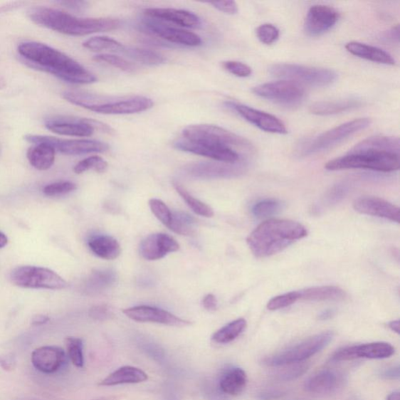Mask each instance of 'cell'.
I'll list each match as a JSON object with an SVG mask.
<instances>
[{
    "label": "cell",
    "instance_id": "1",
    "mask_svg": "<svg viewBox=\"0 0 400 400\" xmlns=\"http://www.w3.org/2000/svg\"><path fill=\"white\" fill-rule=\"evenodd\" d=\"M19 53L31 68L46 72L72 84L89 85L98 78L78 62L46 44L38 42L21 43Z\"/></svg>",
    "mask_w": 400,
    "mask_h": 400
},
{
    "label": "cell",
    "instance_id": "2",
    "mask_svg": "<svg viewBox=\"0 0 400 400\" xmlns=\"http://www.w3.org/2000/svg\"><path fill=\"white\" fill-rule=\"evenodd\" d=\"M307 236L302 223L287 219L263 221L248 236L246 242L258 258L270 257Z\"/></svg>",
    "mask_w": 400,
    "mask_h": 400
},
{
    "label": "cell",
    "instance_id": "3",
    "mask_svg": "<svg viewBox=\"0 0 400 400\" xmlns=\"http://www.w3.org/2000/svg\"><path fill=\"white\" fill-rule=\"evenodd\" d=\"M29 19L36 25L58 33L84 36L115 30L120 21L114 19H78L65 11L48 7H35L28 11Z\"/></svg>",
    "mask_w": 400,
    "mask_h": 400
},
{
    "label": "cell",
    "instance_id": "4",
    "mask_svg": "<svg viewBox=\"0 0 400 400\" xmlns=\"http://www.w3.org/2000/svg\"><path fill=\"white\" fill-rule=\"evenodd\" d=\"M399 154L371 149L350 150L348 154L335 158L325 164L329 171L368 169L393 172L399 169Z\"/></svg>",
    "mask_w": 400,
    "mask_h": 400
},
{
    "label": "cell",
    "instance_id": "5",
    "mask_svg": "<svg viewBox=\"0 0 400 400\" xmlns=\"http://www.w3.org/2000/svg\"><path fill=\"white\" fill-rule=\"evenodd\" d=\"M271 75L299 85L325 87L333 84L338 78L335 71L321 68L307 67L291 63H277L269 68Z\"/></svg>",
    "mask_w": 400,
    "mask_h": 400
},
{
    "label": "cell",
    "instance_id": "6",
    "mask_svg": "<svg viewBox=\"0 0 400 400\" xmlns=\"http://www.w3.org/2000/svg\"><path fill=\"white\" fill-rule=\"evenodd\" d=\"M333 336L332 332H325L312 336L298 345L265 357L263 359V364L268 367H278L303 362L329 345Z\"/></svg>",
    "mask_w": 400,
    "mask_h": 400
},
{
    "label": "cell",
    "instance_id": "7",
    "mask_svg": "<svg viewBox=\"0 0 400 400\" xmlns=\"http://www.w3.org/2000/svg\"><path fill=\"white\" fill-rule=\"evenodd\" d=\"M11 283L23 289L65 290L68 283L53 270L36 266H21L11 273Z\"/></svg>",
    "mask_w": 400,
    "mask_h": 400
},
{
    "label": "cell",
    "instance_id": "8",
    "mask_svg": "<svg viewBox=\"0 0 400 400\" xmlns=\"http://www.w3.org/2000/svg\"><path fill=\"white\" fill-rule=\"evenodd\" d=\"M371 123L370 118H358L335 127L304 143L302 154L309 156L333 148L350 136L367 129Z\"/></svg>",
    "mask_w": 400,
    "mask_h": 400
},
{
    "label": "cell",
    "instance_id": "9",
    "mask_svg": "<svg viewBox=\"0 0 400 400\" xmlns=\"http://www.w3.org/2000/svg\"><path fill=\"white\" fill-rule=\"evenodd\" d=\"M186 140L207 142L228 147H240L251 150L252 144L247 140L222 127L211 125H190L183 130Z\"/></svg>",
    "mask_w": 400,
    "mask_h": 400
},
{
    "label": "cell",
    "instance_id": "10",
    "mask_svg": "<svg viewBox=\"0 0 400 400\" xmlns=\"http://www.w3.org/2000/svg\"><path fill=\"white\" fill-rule=\"evenodd\" d=\"M25 140L31 143H45L56 151L65 155L75 156L93 153H104L110 147L108 144L90 140H61L47 135H27Z\"/></svg>",
    "mask_w": 400,
    "mask_h": 400
},
{
    "label": "cell",
    "instance_id": "11",
    "mask_svg": "<svg viewBox=\"0 0 400 400\" xmlns=\"http://www.w3.org/2000/svg\"><path fill=\"white\" fill-rule=\"evenodd\" d=\"M253 93L260 98L285 107L298 106L306 97V91L302 85L285 80L256 86Z\"/></svg>",
    "mask_w": 400,
    "mask_h": 400
},
{
    "label": "cell",
    "instance_id": "12",
    "mask_svg": "<svg viewBox=\"0 0 400 400\" xmlns=\"http://www.w3.org/2000/svg\"><path fill=\"white\" fill-rule=\"evenodd\" d=\"M45 126L53 133L74 137H90L95 130L107 133L114 132L107 125L95 120L73 117H52L47 120Z\"/></svg>",
    "mask_w": 400,
    "mask_h": 400
},
{
    "label": "cell",
    "instance_id": "13",
    "mask_svg": "<svg viewBox=\"0 0 400 400\" xmlns=\"http://www.w3.org/2000/svg\"><path fill=\"white\" fill-rule=\"evenodd\" d=\"M174 147L181 151L211 158L223 164H234L240 159L239 154L233 148L216 144L185 140L175 142Z\"/></svg>",
    "mask_w": 400,
    "mask_h": 400
},
{
    "label": "cell",
    "instance_id": "14",
    "mask_svg": "<svg viewBox=\"0 0 400 400\" xmlns=\"http://www.w3.org/2000/svg\"><path fill=\"white\" fill-rule=\"evenodd\" d=\"M142 28L149 35L167 40L172 43L187 46H198L202 44V39L191 31L176 28L165 23L149 18L142 21Z\"/></svg>",
    "mask_w": 400,
    "mask_h": 400
},
{
    "label": "cell",
    "instance_id": "15",
    "mask_svg": "<svg viewBox=\"0 0 400 400\" xmlns=\"http://www.w3.org/2000/svg\"><path fill=\"white\" fill-rule=\"evenodd\" d=\"M154 105L149 98L132 95V97H107L102 105L94 110L95 113L111 115H133L147 111Z\"/></svg>",
    "mask_w": 400,
    "mask_h": 400
},
{
    "label": "cell",
    "instance_id": "16",
    "mask_svg": "<svg viewBox=\"0 0 400 400\" xmlns=\"http://www.w3.org/2000/svg\"><path fill=\"white\" fill-rule=\"evenodd\" d=\"M395 351V348L388 342H371L340 349L332 355L331 361L341 362L358 358L386 359L393 356Z\"/></svg>",
    "mask_w": 400,
    "mask_h": 400
},
{
    "label": "cell",
    "instance_id": "17",
    "mask_svg": "<svg viewBox=\"0 0 400 400\" xmlns=\"http://www.w3.org/2000/svg\"><path fill=\"white\" fill-rule=\"evenodd\" d=\"M227 107L233 110L246 122L258 127L262 131L279 135L288 133L285 125L277 117L251 107L233 102H227Z\"/></svg>",
    "mask_w": 400,
    "mask_h": 400
},
{
    "label": "cell",
    "instance_id": "18",
    "mask_svg": "<svg viewBox=\"0 0 400 400\" xmlns=\"http://www.w3.org/2000/svg\"><path fill=\"white\" fill-rule=\"evenodd\" d=\"M124 315L135 322L156 323L172 327H186L191 325L187 320L175 316L167 310L149 307L137 306L123 310Z\"/></svg>",
    "mask_w": 400,
    "mask_h": 400
},
{
    "label": "cell",
    "instance_id": "19",
    "mask_svg": "<svg viewBox=\"0 0 400 400\" xmlns=\"http://www.w3.org/2000/svg\"><path fill=\"white\" fill-rule=\"evenodd\" d=\"M340 14L333 7L326 5H314L307 13L305 25L307 35L312 37L322 36L337 23Z\"/></svg>",
    "mask_w": 400,
    "mask_h": 400
},
{
    "label": "cell",
    "instance_id": "20",
    "mask_svg": "<svg viewBox=\"0 0 400 400\" xmlns=\"http://www.w3.org/2000/svg\"><path fill=\"white\" fill-rule=\"evenodd\" d=\"M179 248V244L172 236L164 233H156L142 240L140 251L144 259L157 260L164 258L168 253L178 251Z\"/></svg>",
    "mask_w": 400,
    "mask_h": 400
},
{
    "label": "cell",
    "instance_id": "21",
    "mask_svg": "<svg viewBox=\"0 0 400 400\" xmlns=\"http://www.w3.org/2000/svg\"><path fill=\"white\" fill-rule=\"evenodd\" d=\"M354 208L359 214L386 219L396 223L400 220L399 206L378 197H361L355 200Z\"/></svg>",
    "mask_w": 400,
    "mask_h": 400
},
{
    "label": "cell",
    "instance_id": "22",
    "mask_svg": "<svg viewBox=\"0 0 400 400\" xmlns=\"http://www.w3.org/2000/svg\"><path fill=\"white\" fill-rule=\"evenodd\" d=\"M66 359L65 352L62 348L46 346L36 349L31 354V361L36 370L51 374L58 372Z\"/></svg>",
    "mask_w": 400,
    "mask_h": 400
},
{
    "label": "cell",
    "instance_id": "23",
    "mask_svg": "<svg viewBox=\"0 0 400 400\" xmlns=\"http://www.w3.org/2000/svg\"><path fill=\"white\" fill-rule=\"evenodd\" d=\"M148 18L164 21L189 28L201 27V20L194 13L171 8H149L145 11Z\"/></svg>",
    "mask_w": 400,
    "mask_h": 400
},
{
    "label": "cell",
    "instance_id": "24",
    "mask_svg": "<svg viewBox=\"0 0 400 400\" xmlns=\"http://www.w3.org/2000/svg\"><path fill=\"white\" fill-rule=\"evenodd\" d=\"M345 379L342 374L326 369L319 372L306 382V390L311 394H331L341 389Z\"/></svg>",
    "mask_w": 400,
    "mask_h": 400
},
{
    "label": "cell",
    "instance_id": "25",
    "mask_svg": "<svg viewBox=\"0 0 400 400\" xmlns=\"http://www.w3.org/2000/svg\"><path fill=\"white\" fill-rule=\"evenodd\" d=\"M347 51L356 57L381 65L394 66L396 61L391 56L378 47L359 42H350L346 45Z\"/></svg>",
    "mask_w": 400,
    "mask_h": 400
},
{
    "label": "cell",
    "instance_id": "26",
    "mask_svg": "<svg viewBox=\"0 0 400 400\" xmlns=\"http://www.w3.org/2000/svg\"><path fill=\"white\" fill-rule=\"evenodd\" d=\"M148 379L147 374L140 368L125 366L109 374L99 383V386H115L125 384H137L146 381Z\"/></svg>",
    "mask_w": 400,
    "mask_h": 400
},
{
    "label": "cell",
    "instance_id": "27",
    "mask_svg": "<svg viewBox=\"0 0 400 400\" xmlns=\"http://www.w3.org/2000/svg\"><path fill=\"white\" fill-rule=\"evenodd\" d=\"M247 385V375L242 368L233 367L223 372L219 381L223 394L237 396L243 393Z\"/></svg>",
    "mask_w": 400,
    "mask_h": 400
},
{
    "label": "cell",
    "instance_id": "28",
    "mask_svg": "<svg viewBox=\"0 0 400 400\" xmlns=\"http://www.w3.org/2000/svg\"><path fill=\"white\" fill-rule=\"evenodd\" d=\"M88 245L95 256L103 260H115L122 253L121 246L117 240L106 235L93 236Z\"/></svg>",
    "mask_w": 400,
    "mask_h": 400
},
{
    "label": "cell",
    "instance_id": "29",
    "mask_svg": "<svg viewBox=\"0 0 400 400\" xmlns=\"http://www.w3.org/2000/svg\"><path fill=\"white\" fill-rule=\"evenodd\" d=\"M362 106V101L347 99L339 101L317 102L310 107L311 114L317 116L335 115L351 111Z\"/></svg>",
    "mask_w": 400,
    "mask_h": 400
},
{
    "label": "cell",
    "instance_id": "30",
    "mask_svg": "<svg viewBox=\"0 0 400 400\" xmlns=\"http://www.w3.org/2000/svg\"><path fill=\"white\" fill-rule=\"evenodd\" d=\"M299 294L300 300L307 301H340L347 297L345 291L334 285L312 287L300 291Z\"/></svg>",
    "mask_w": 400,
    "mask_h": 400
},
{
    "label": "cell",
    "instance_id": "31",
    "mask_svg": "<svg viewBox=\"0 0 400 400\" xmlns=\"http://www.w3.org/2000/svg\"><path fill=\"white\" fill-rule=\"evenodd\" d=\"M27 157L30 164L36 169L46 171L54 164L56 150L48 144H36V146L28 149Z\"/></svg>",
    "mask_w": 400,
    "mask_h": 400
},
{
    "label": "cell",
    "instance_id": "32",
    "mask_svg": "<svg viewBox=\"0 0 400 400\" xmlns=\"http://www.w3.org/2000/svg\"><path fill=\"white\" fill-rule=\"evenodd\" d=\"M371 149L399 154V140L388 136H374L357 144L352 150Z\"/></svg>",
    "mask_w": 400,
    "mask_h": 400
},
{
    "label": "cell",
    "instance_id": "33",
    "mask_svg": "<svg viewBox=\"0 0 400 400\" xmlns=\"http://www.w3.org/2000/svg\"><path fill=\"white\" fill-rule=\"evenodd\" d=\"M122 53L127 58L141 63L144 65L159 66L163 65L166 61V59L162 54L138 47H127L125 46Z\"/></svg>",
    "mask_w": 400,
    "mask_h": 400
},
{
    "label": "cell",
    "instance_id": "34",
    "mask_svg": "<svg viewBox=\"0 0 400 400\" xmlns=\"http://www.w3.org/2000/svg\"><path fill=\"white\" fill-rule=\"evenodd\" d=\"M242 170L243 167L212 163L191 165L189 168V172L199 176L233 175L241 172Z\"/></svg>",
    "mask_w": 400,
    "mask_h": 400
},
{
    "label": "cell",
    "instance_id": "35",
    "mask_svg": "<svg viewBox=\"0 0 400 400\" xmlns=\"http://www.w3.org/2000/svg\"><path fill=\"white\" fill-rule=\"evenodd\" d=\"M244 318H238L221 327L212 336V340L219 344H227L236 340L246 329Z\"/></svg>",
    "mask_w": 400,
    "mask_h": 400
},
{
    "label": "cell",
    "instance_id": "36",
    "mask_svg": "<svg viewBox=\"0 0 400 400\" xmlns=\"http://www.w3.org/2000/svg\"><path fill=\"white\" fill-rule=\"evenodd\" d=\"M173 186L176 191H177V193L184 199V201L187 204L190 209L195 214L205 218L213 217L214 213L210 206H208L202 201H200L199 199L191 196L186 189L181 185L180 183L174 181Z\"/></svg>",
    "mask_w": 400,
    "mask_h": 400
},
{
    "label": "cell",
    "instance_id": "37",
    "mask_svg": "<svg viewBox=\"0 0 400 400\" xmlns=\"http://www.w3.org/2000/svg\"><path fill=\"white\" fill-rule=\"evenodd\" d=\"M83 46L93 51H110L122 53L125 46L117 40L107 36H95L87 39Z\"/></svg>",
    "mask_w": 400,
    "mask_h": 400
},
{
    "label": "cell",
    "instance_id": "38",
    "mask_svg": "<svg viewBox=\"0 0 400 400\" xmlns=\"http://www.w3.org/2000/svg\"><path fill=\"white\" fill-rule=\"evenodd\" d=\"M194 219L183 213L173 214L171 225L168 228L181 236H191L195 233Z\"/></svg>",
    "mask_w": 400,
    "mask_h": 400
},
{
    "label": "cell",
    "instance_id": "39",
    "mask_svg": "<svg viewBox=\"0 0 400 400\" xmlns=\"http://www.w3.org/2000/svg\"><path fill=\"white\" fill-rule=\"evenodd\" d=\"M65 345L71 363L78 368L83 367L85 361L83 340L77 337H67Z\"/></svg>",
    "mask_w": 400,
    "mask_h": 400
},
{
    "label": "cell",
    "instance_id": "40",
    "mask_svg": "<svg viewBox=\"0 0 400 400\" xmlns=\"http://www.w3.org/2000/svg\"><path fill=\"white\" fill-rule=\"evenodd\" d=\"M108 164L105 159L98 156H93L83 159L74 167L75 174H80L88 171H95L98 173H103L107 170Z\"/></svg>",
    "mask_w": 400,
    "mask_h": 400
},
{
    "label": "cell",
    "instance_id": "41",
    "mask_svg": "<svg viewBox=\"0 0 400 400\" xmlns=\"http://www.w3.org/2000/svg\"><path fill=\"white\" fill-rule=\"evenodd\" d=\"M93 60L97 62L107 63L108 65L127 72V73H132V72L136 70V67L132 63L123 58L118 57V56L102 53L95 56Z\"/></svg>",
    "mask_w": 400,
    "mask_h": 400
},
{
    "label": "cell",
    "instance_id": "42",
    "mask_svg": "<svg viewBox=\"0 0 400 400\" xmlns=\"http://www.w3.org/2000/svg\"><path fill=\"white\" fill-rule=\"evenodd\" d=\"M282 209L281 203L275 199H266L256 204L252 212L255 217L265 219L278 214Z\"/></svg>",
    "mask_w": 400,
    "mask_h": 400
},
{
    "label": "cell",
    "instance_id": "43",
    "mask_svg": "<svg viewBox=\"0 0 400 400\" xmlns=\"http://www.w3.org/2000/svg\"><path fill=\"white\" fill-rule=\"evenodd\" d=\"M150 210L156 216V218L162 222L167 228L170 226L173 213L169 208L162 200L152 199L149 202Z\"/></svg>",
    "mask_w": 400,
    "mask_h": 400
},
{
    "label": "cell",
    "instance_id": "44",
    "mask_svg": "<svg viewBox=\"0 0 400 400\" xmlns=\"http://www.w3.org/2000/svg\"><path fill=\"white\" fill-rule=\"evenodd\" d=\"M300 300L299 292H291L277 295L272 298L267 305L269 310H278L293 305V303Z\"/></svg>",
    "mask_w": 400,
    "mask_h": 400
},
{
    "label": "cell",
    "instance_id": "45",
    "mask_svg": "<svg viewBox=\"0 0 400 400\" xmlns=\"http://www.w3.org/2000/svg\"><path fill=\"white\" fill-rule=\"evenodd\" d=\"M77 186L71 181H58L44 187L43 194L47 196L66 195L76 190Z\"/></svg>",
    "mask_w": 400,
    "mask_h": 400
},
{
    "label": "cell",
    "instance_id": "46",
    "mask_svg": "<svg viewBox=\"0 0 400 400\" xmlns=\"http://www.w3.org/2000/svg\"><path fill=\"white\" fill-rule=\"evenodd\" d=\"M256 34L262 43L272 45L279 38V30L271 23H265L256 30Z\"/></svg>",
    "mask_w": 400,
    "mask_h": 400
},
{
    "label": "cell",
    "instance_id": "47",
    "mask_svg": "<svg viewBox=\"0 0 400 400\" xmlns=\"http://www.w3.org/2000/svg\"><path fill=\"white\" fill-rule=\"evenodd\" d=\"M281 373L279 374L278 378L283 381H293L297 379L303 374L307 372L309 365L307 364L300 362L297 364H289Z\"/></svg>",
    "mask_w": 400,
    "mask_h": 400
},
{
    "label": "cell",
    "instance_id": "48",
    "mask_svg": "<svg viewBox=\"0 0 400 400\" xmlns=\"http://www.w3.org/2000/svg\"><path fill=\"white\" fill-rule=\"evenodd\" d=\"M222 65L229 73L239 78H246L252 75L251 68L242 62L228 60L223 62Z\"/></svg>",
    "mask_w": 400,
    "mask_h": 400
},
{
    "label": "cell",
    "instance_id": "49",
    "mask_svg": "<svg viewBox=\"0 0 400 400\" xmlns=\"http://www.w3.org/2000/svg\"><path fill=\"white\" fill-rule=\"evenodd\" d=\"M216 9L227 14H236L238 7L235 1H218L210 3Z\"/></svg>",
    "mask_w": 400,
    "mask_h": 400
},
{
    "label": "cell",
    "instance_id": "50",
    "mask_svg": "<svg viewBox=\"0 0 400 400\" xmlns=\"http://www.w3.org/2000/svg\"><path fill=\"white\" fill-rule=\"evenodd\" d=\"M113 314L106 305L95 306L90 310V316L98 321L109 319Z\"/></svg>",
    "mask_w": 400,
    "mask_h": 400
},
{
    "label": "cell",
    "instance_id": "51",
    "mask_svg": "<svg viewBox=\"0 0 400 400\" xmlns=\"http://www.w3.org/2000/svg\"><path fill=\"white\" fill-rule=\"evenodd\" d=\"M17 365L16 357L12 354L0 355V367L6 372H12Z\"/></svg>",
    "mask_w": 400,
    "mask_h": 400
},
{
    "label": "cell",
    "instance_id": "52",
    "mask_svg": "<svg viewBox=\"0 0 400 400\" xmlns=\"http://www.w3.org/2000/svg\"><path fill=\"white\" fill-rule=\"evenodd\" d=\"M285 395L283 391L269 390L263 391L258 396L260 400H275L283 397Z\"/></svg>",
    "mask_w": 400,
    "mask_h": 400
},
{
    "label": "cell",
    "instance_id": "53",
    "mask_svg": "<svg viewBox=\"0 0 400 400\" xmlns=\"http://www.w3.org/2000/svg\"><path fill=\"white\" fill-rule=\"evenodd\" d=\"M204 307L210 311L215 310L218 307V300L213 294H208L203 300Z\"/></svg>",
    "mask_w": 400,
    "mask_h": 400
},
{
    "label": "cell",
    "instance_id": "54",
    "mask_svg": "<svg viewBox=\"0 0 400 400\" xmlns=\"http://www.w3.org/2000/svg\"><path fill=\"white\" fill-rule=\"evenodd\" d=\"M59 4L74 11H83L89 4L85 1H61Z\"/></svg>",
    "mask_w": 400,
    "mask_h": 400
},
{
    "label": "cell",
    "instance_id": "55",
    "mask_svg": "<svg viewBox=\"0 0 400 400\" xmlns=\"http://www.w3.org/2000/svg\"><path fill=\"white\" fill-rule=\"evenodd\" d=\"M381 376L386 379H397L399 378V367L389 368L384 372Z\"/></svg>",
    "mask_w": 400,
    "mask_h": 400
},
{
    "label": "cell",
    "instance_id": "56",
    "mask_svg": "<svg viewBox=\"0 0 400 400\" xmlns=\"http://www.w3.org/2000/svg\"><path fill=\"white\" fill-rule=\"evenodd\" d=\"M50 321V317L44 315H36L33 320H31V324L34 326H40L46 324Z\"/></svg>",
    "mask_w": 400,
    "mask_h": 400
},
{
    "label": "cell",
    "instance_id": "57",
    "mask_svg": "<svg viewBox=\"0 0 400 400\" xmlns=\"http://www.w3.org/2000/svg\"><path fill=\"white\" fill-rule=\"evenodd\" d=\"M335 312L333 310H326L322 312L321 315H319V319L322 320V321H325V320L330 319L333 317Z\"/></svg>",
    "mask_w": 400,
    "mask_h": 400
},
{
    "label": "cell",
    "instance_id": "58",
    "mask_svg": "<svg viewBox=\"0 0 400 400\" xmlns=\"http://www.w3.org/2000/svg\"><path fill=\"white\" fill-rule=\"evenodd\" d=\"M400 324H399V320H396V321H393V322H390L389 323V329L396 332V334H399L400 333V327H399Z\"/></svg>",
    "mask_w": 400,
    "mask_h": 400
},
{
    "label": "cell",
    "instance_id": "59",
    "mask_svg": "<svg viewBox=\"0 0 400 400\" xmlns=\"http://www.w3.org/2000/svg\"><path fill=\"white\" fill-rule=\"evenodd\" d=\"M8 243V238L6 236L0 231V249L5 247Z\"/></svg>",
    "mask_w": 400,
    "mask_h": 400
},
{
    "label": "cell",
    "instance_id": "60",
    "mask_svg": "<svg viewBox=\"0 0 400 400\" xmlns=\"http://www.w3.org/2000/svg\"><path fill=\"white\" fill-rule=\"evenodd\" d=\"M400 399V396H399V391H394V393H391V394H389L386 399V400H399Z\"/></svg>",
    "mask_w": 400,
    "mask_h": 400
},
{
    "label": "cell",
    "instance_id": "61",
    "mask_svg": "<svg viewBox=\"0 0 400 400\" xmlns=\"http://www.w3.org/2000/svg\"><path fill=\"white\" fill-rule=\"evenodd\" d=\"M119 398H120L119 396H110L100 397V398L95 399H92V400H118Z\"/></svg>",
    "mask_w": 400,
    "mask_h": 400
},
{
    "label": "cell",
    "instance_id": "62",
    "mask_svg": "<svg viewBox=\"0 0 400 400\" xmlns=\"http://www.w3.org/2000/svg\"><path fill=\"white\" fill-rule=\"evenodd\" d=\"M6 84L5 80L2 78H0V90L5 89Z\"/></svg>",
    "mask_w": 400,
    "mask_h": 400
}]
</instances>
